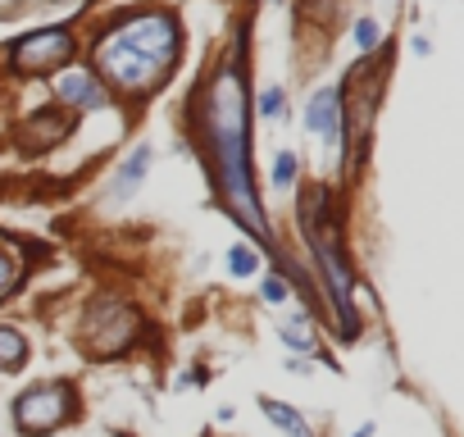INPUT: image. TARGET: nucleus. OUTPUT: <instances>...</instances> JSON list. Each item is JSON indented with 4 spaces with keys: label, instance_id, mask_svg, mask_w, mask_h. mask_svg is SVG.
Here are the masks:
<instances>
[{
    "label": "nucleus",
    "instance_id": "1",
    "mask_svg": "<svg viewBox=\"0 0 464 437\" xmlns=\"http://www.w3.org/2000/svg\"><path fill=\"white\" fill-rule=\"evenodd\" d=\"M242 109L246 105H242L237 73L223 69L210 87V118H205L210 142H214V160H219V178H223V196L260 242H268V223H264V210L251 187V169H246V114Z\"/></svg>",
    "mask_w": 464,
    "mask_h": 437
},
{
    "label": "nucleus",
    "instance_id": "2",
    "mask_svg": "<svg viewBox=\"0 0 464 437\" xmlns=\"http://www.w3.org/2000/svg\"><path fill=\"white\" fill-rule=\"evenodd\" d=\"M109 42H119V46L146 55V60L169 64L178 55V23L169 14H160V10H150V14H137V19L119 23V28L109 32Z\"/></svg>",
    "mask_w": 464,
    "mask_h": 437
},
{
    "label": "nucleus",
    "instance_id": "3",
    "mask_svg": "<svg viewBox=\"0 0 464 437\" xmlns=\"http://www.w3.org/2000/svg\"><path fill=\"white\" fill-rule=\"evenodd\" d=\"M96 64H100V73L109 77V83H119L124 92H150V87H160L164 83V69L169 64H160V60H146V55H137V51H128V46H119V42H105L96 46Z\"/></svg>",
    "mask_w": 464,
    "mask_h": 437
},
{
    "label": "nucleus",
    "instance_id": "4",
    "mask_svg": "<svg viewBox=\"0 0 464 437\" xmlns=\"http://www.w3.org/2000/svg\"><path fill=\"white\" fill-rule=\"evenodd\" d=\"M73 396H68V387H60V383H42V387H32V392H23L19 401H14V424H19V433H28V437H46V433H55L64 419H68V406Z\"/></svg>",
    "mask_w": 464,
    "mask_h": 437
},
{
    "label": "nucleus",
    "instance_id": "5",
    "mask_svg": "<svg viewBox=\"0 0 464 437\" xmlns=\"http://www.w3.org/2000/svg\"><path fill=\"white\" fill-rule=\"evenodd\" d=\"M73 60V32L68 28H46V32H32V36H19L10 46V64L19 73H51L60 64Z\"/></svg>",
    "mask_w": 464,
    "mask_h": 437
},
{
    "label": "nucleus",
    "instance_id": "6",
    "mask_svg": "<svg viewBox=\"0 0 464 437\" xmlns=\"http://www.w3.org/2000/svg\"><path fill=\"white\" fill-rule=\"evenodd\" d=\"M132 337H137L132 310H124L119 301H100V305L92 310V346H96L100 355H119Z\"/></svg>",
    "mask_w": 464,
    "mask_h": 437
},
{
    "label": "nucleus",
    "instance_id": "7",
    "mask_svg": "<svg viewBox=\"0 0 464 437\" xmlns=\"http://www.w3.org/2000/svg\"><path fill=\"white\" fill-rule=\"evenodd\" d=\"M305 128L315 133L324 146H337L341 137V92L337 87H319L305 105Z\"/></svg>",
    "mask_w": 464,
    "mask_h": 437
},
{
    "label": "nucleus",
    "instance_id": "8",
    "mask_svg": "<svg viewBox=\"0 0 464 437\" xmlns=\"http://www.w3.org/2000/svg\"><path fill=\"white\" fill-rule=\"evenodd\" d=\"M60 101L68 109H109V92L100 87V77L87 73V69H68L60 83H55Z\"/></svg>",
    "mask_w": 464,
    "mask_h": 437
},
{
    "label": "nucleus",
    "instance_id": "9",
    "mask_svg": "<svg viewBox=\"0 0 464 437\" xmlns=\"http://www.w3.org/2000/svg\"><path fill=\"white\" fill-rule=\"evenodd\" d=\"M150 160H155V150L150 146H137L128 160L119 165V174H114V187H109V201L119 206V201H128V196L146 182V169H150Z\"/></svg>",
    "mask_w": 464,
    "mask_h": 437
},
{
    "label": "nucleus",
    "instance_id": "10",
    "mask_svg": "<svg viewBox=\"0 0 464 437\" xmlns=\"http://www.w3.org/2000/svg\"><path fill=\"white\" fill-rule=\"evenodd\" d=\"M260 410L274 419V428L278 433H287V437H309V424L292 410V406H283V401H274V396H260Z\"/></svg>",
    "mask_w": 464,
    "mask_h": 437
},
{
    "label": "nucleus",
    "instance_id": "11",
    "mask_svg": "<svg viewBox=\"0 0 464 437\" xmlns=\"http://www.w3.org/2000/svg\"><path fill=\"white\" fill-rule=\"evenodd\" d=\"M278 337H283L292 351H309V346L319 342V333H315V324H309V314H305V310L287 314V320H283V328H278Z\"/></svg>",
    "mask_w": 464,
    "mask_h": 437
},
{
    "label": "nucleus",
    "instance_id": "12",
    "mask_svg": "<svg viewBox=\"0 0 464 437\" xmlns=\"http://www.w3.org/2000/svg\"><path fill=\"white\" fill-rule=\"evenodd\" d=\"M23 360H28V337L10 324H0V369L14 374V369H23Z\"/></svg>",
    "mask_w": 464,
    "mask_h": 437
},
{
    "label": "nucleus",
    "instance_id": "13",
    "mask_svg": "<svg viewBox=\"0 0 464 437\" xmlns=\"http://www.w3.org/2000/svg\"><path fill=\"white\" fill-rule=\"evenodd\" d=\"M260 269V251L251 247V242H237L228 251V273H237V278H246V273H255Z\"/></svg>",
    "mask_w": 464,
    "mask_h": 437
},
{
    "label": "nucleus",
    "instance_id": "14",
    "mask_svg": "<svg viewBox=\"0 0 464 437\" xmlns=\"http://www.w3.org/2000/svg\"><path fill=\"white\" fill-rule=\"evenodd\" d=\"M378 42H382V28H378L373 19H360V23H356V51L369 55V51H378Z\"/></svg>",
    "mask_w": 464,
    "mask_h": 437
},
{
    "label": "nucleus",
    "instance_id": "15",
    "mask_svg": "<svg viewBox=\"0 0 464 437\" xmlns=\"http://www.w3.org/2000/svg\"><path fill=\"white\" fill-rule=\"evenodd\" d=\"M296 169H300V160L292 150H283L278 160H274V187H292V178H296Z\"/></svg>",
    "mask_w": 464,
    "mask_h": 437
},
{
    "label": "nucleus",
    "instance_id": "16",
    "mask_svg": "<svg viewBox=\"0 0 464 437\" xmlns=\"http://www.w3.org/2000/svg\"><path fill=\"white\" fill-rule=\"evenodd\" d=\"M283 109H287L283 87H264V92H260V114H264V118H278Z\"/></svg>",
    "mask_w": 464,
    "mask_h": 437
},
{
    "label": "nucleus",
    "instance_id": "17",
    "mask_svg": "<svg viewBox=\"0 0 464 437\" xmlns=\"http://www.w3.org/2000/svg\"><path fill=\"white\" fill-rule=\"evenodd\" d=\"M264 301H268V305H287V301H292V287L283 283L278 273H268V278H264Z\"/></svg>",
    "mask_w": 464,
    "mask_h": 437
},
{
    "label": "nucleus",
    "instance_id": "18",
    "mask_svg": "<svg viewBox=\"0 0 464 437\" xmlns=\"http://www.w3.org/2000/svg\"><path fill=\"white\" fill-rule=\"evenodd\" d=\"M14 278H19V260H14L10 251H0V296L14 287Z\"/></svg>",
    "mask_w": 464,
    "mask_h": 437
},
{
    "label": "nucleus",
    "instance_id": "19",
    "mask_svg": "<svg viewBox=\"0 0 464 437\" xmlns=\"http://www.w3.org/2000/svg\"><path fill=\"white\" fill-rule=\"evenodd\" d=\"M351 437H373V424H360V428H356Z\"/></svg>",
    "mask_w": 464,
    "mask_h": 437
}]
</instances>
